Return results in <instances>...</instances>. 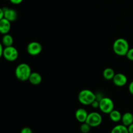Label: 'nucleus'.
Instances as JSON below:
<instances>
[{
    "instance_id": "nucleus-24",
    "label": "nucleus",
    "mask_w": 133,
    "mask_h": 133,
    "mask_svg": "<svg viewBox=\"0 0 133 133\" xmlns=\"http://www.w3.org/2000/svg\"><path fill=\"white\" fill-rule=\"evenodd\" d=\"M3 45L2 43L0 42V58H1V57H3Z\"/></svg>"
},
{
    "instance_id": "nucleus-1",
    "label": "nucleus",
    "mask_w": 133,
    "mask_h": 133,
    "mask_svg": "<svg viewBox=\"0 0 133 133\" xmlns=\"http://www.w3.org/2000/svg\"><path fill=\"white\" fill-rule=\"evenodd\" d=\"M113 51L118 56H125L129 48V44L126 39L119 38L113 44Z\"/></svg>"
},
{
    "instance_id": "nucleus-11",
    "label": "nucleus",
    "mask_w": 133,
    "mask_h": 133,
    "mask_svg": "<svg viewBox=\"0 0 133 133\" xmlns=\"http://www.w3.org/2000/svg\"><path fill=\"white\" fill-rule=\"evenodd\" d=\"M88 112L84 109H83V108L78 109L76 110L75 114V118L80 123H84V122H85L87 119V117H88Z\"/></svg>"
},
{
    "instance_id": "nucleus-18",
    "label": "nucleus",
    "mask_w": 133,
    "mask_h": 133,
    "mask_svg": "<svg viewBox=\"0 0 133 133\" xmlns=\"http://www.w3.org/2000/svg\"><path fill=\"white\" fill-rule=\"evenodd\" d=\"M91 127L86 122L82 123L80 127V131L82 133H88L90 131Z\"/></svg>"
},
{
    "instance_id": "nucleus-4",
    "label": "nucleus",
    "mask_w": 133,
    "mask_h": 133,
    "mask_svg": "<svg viewBox=\"0 0 133 133\" xmlns=\"http://www.w3.org/2000/svg\"><path fill=\"white\" fill-rule=\"evenodd\" d=\"M100 110L104 114H109L114 109V103L109 97H103L99 101Z\"/></svg>"
},
{
    "instance_id": "nucleus-10",
    "label": "nucleus",
    "mask_w": 133,
    "mask_h": 133,
    "mask_svg": "<svg viewBox=\"0 0 133 133\" xmlns=\"http://www.w3.org/2000/svg\"><path fill=\"white\" fill-rule=\"evenodd\" d=\"M11 28V22L5 18L0 20V33L2 35L8 34Z\"/></svg>"
},
{
    "instance_id": "nucleus-6",
    "label": "nucleus",
    "mask_w": 133,
    "mask_h": 133,
    "mask_svg": "<svg viewBox=\"0 0 133 133\" xmlns=\"http://www.w3.org/2000/svg\"><path fill=\"white\" fill-rule=\"evenodd\" d=\"M103 122V118L101 114L97 112H92L88 113L86 123H88L91 127H96L99 126Z\"/></svg>"
},
{
    "instance_id": "nucleus-15",
    "label": "nucleus",
    "mask_w": 133,
    "mask_h": 133,
    "mask_svg": "<svg viewBox=\"0 0 133 133\" xmlns=\"http://www.w3.org/2000/svg\"><path fill=\"white\" fill-rule=\"evenodd\" d=\"M122 114L117 110H113L109 113V117L113 122H119L122 119Z\"/></svg>"
},
{
    "instance_id": "nucleus-25",
    "label": "nucleus",
    "mask_w": 133,
    "mask_h": 133,
    "mask_svg": "<svg viewBox=\"0 0 133 133\" xmlns=\"http://www.w3.org/2000/svg\"><path fill=\"white\" fill-rule=\"evenodd\" d=\"M128 130H129V133H133V123L132 124L130 125L129 126H128Z\"/></svg>"
},
{
    "instance_id": "nucleus-8",
    "label": "nucleus",
    "mask_w": 133,
    "mask_h": 133,
    "mask_svg": "<svg viewBox=\"0 0 133 133\" xmlns=\"http://www.w3.org/2000/svg\"><path fill=\"white\" fill-rule=\"evenodd\" d=\"M3 9L4 18L5 19H8L10 22L16 20L18 18V13H17L16 10L8 7H4L3 8Z\"/></svg>"
},
{
    "instance_id": "nucleus-20",
    "label": "nucleus",
    "mask_w": 133,
    "mask_h": 133,
    "mask_svg": "<svg viewBox=\"0 0 133 133\" xmlns=\"http://www.w3.org/2000/svg\"><path fill=\"white\" fill-rule=\"evenodd\" d=\"M20 133H32V131L30 127H25L21 130Z\"/></svg>"
},
{
    "instance_id": "nucleus-2",
    "label": "nucleus",
    "mask_w": 133,
    "mask_h": 133,
    "mask_svg": "<svg viewBox=\"0 0 133 133\" xmlns=\"http://www.w3.org/2000/svg\"><path fill=\"white\" fill-rule=\"evenodd\" d=\"M31 73V68L29 65L26 63H21L15 69L16 77L20 81L29 80Z\"/></svg>"
},
{
    "instance_id": "nucleus-21",
    "label": "nucleus",
    "mask_w": 133,
    "mask_h": 133,
    "mask_svg": "<svg viewBox=\"0 0 133 133\" xmlns=\"http://www.w3.org/2000/svg\"><path fill=\"white\" fill-rule=\"evenodd\" d=\"M91 105L92 106V107L94 108V109H97L99 108V101H98L97 99H96L95 101H94V102L91 104Z\"/></svg>"
},
{
    "instance_id": "nucleus-14",
    "label": "nucleus",
    "mask_w": 133,
    "mask_h": 133,
    "mask_svg": "<svg viewBox=\"0 0 133 133\" xmlns=\"http://www.w3.org/2000/svg\"><path fill=\"white\" fill-rule=\"evenodd\" d=\"M1 43L4 47L11 46L14 43V39L10 34H5L3 36L2 39H1Z\"/></svg>"
},
{
    "instance_id": "nucleus-23",
    "label": "nucleus",
    "mask_w": 133,
    "mask_h": 133,
    "mask_svg": "<svg viewBox=\"0 0 133 133\" xmlns=\"http://www.w3.org/2000/svg\"><path fill=\"white\" fill-rule=\"evenodd\" d=\"M129 91L130 94L133 96V81L130 83L129 85Z\"/></svg>"
},
{
    "instance_id": "nucleus-9",
    "label": "nucleus",
    "mask_w": 133,
    "mask_h": 133,
    "mask_svg": "<svg viewBox=\"0 0 133 133\" xmlns=\"http://www.w3.org/2000/svg\"><path fill=\"white\" fill-rule=\"evenodd\" d=\"M113 83L116 86L119 87H123L127 83V77L125 75L123 74H116L114 75V78L112 79Z\"/></svg>"
},
{
    "instance_id": "nucleus-3",
    "label": "nucleus",
    "mask_w": 133,
    "mask_h": 133,
    "mask_svg": "<svg viewBox=\"0 0 133 133\" xmlns=\"http://www.w3.org/2000/svg\"><path fill=\"white\" fill-rule=\"evenodd\" d=\"M96 99V94L90 90H83L78 94V100L81 103L84 105H91V104Z\"/></svg>"
},
{
    "instance_id": "nucleus-13",
    "label": "nucleus",
    "mask_w": 133,
    "mask_h": 133,
    "mask_svg": "<svg viewBox=\"0 0 133 133\" xmlns=\"http://www.w3.org/2000/svg\"><path fill=\"white\" fill-rule=\"evenodd\" d=\"M121 121L122 122V124L128 127L133 123V114L129 112L124 113L122 115Z\"/></svg>"
},
{
    "instance_id": "nucleus-12",
    "label": "nucleus",
    "mask_w": 133,
    "mask_h": 133,
    "mask_svg": "<svg viewBox=\"0 0 133 133\" xmlns=\"http://www.w3.org/2000/svg\"><path fill=\"white\" fill-rule=\"evenodd\" d=\"M29 81L33 85H38L42 81V77L39 73L32 72L29 78Z\"/></svg>"
},
{
    "instance_id": "nucleus-17",
    "label": "nucleus",
    "mask_w": 133,
    "mask_h": 133,
    "mask_svg": "<svg viewBox=\"0 0 133 133\" xmlns=\"http://www.w3.org/2000/svg\"><path fill=\"white\" fill-rule=\"evenodd\" d=\"M110 133H129V132L128 127L123 124L118 125L113 127L111 130Z\"/></svg>"
},
{
    "instance_id": "nucleus-7",
    "label": "nucleus",
    "mask_w": 133,
    "mask_h": 133,
    "mask_svg": "<svg viewBox=\"0 0 133 133\" xmlns=\"http://www.w3.org/2000/svg\"><path fill=\"white\" fill-rule=\"evenodd\" d=\"M27 51L30 55L36 56L40 54L42 51V45L38 42H31L27 45Z\"/></svg>"
},
{
    "instance_id": "nucleus-16",
    "label": "nucleus",
    "mask_w": 133,
    "mask_h": 133,
    "mask_svg": "<svg viewBox=\"0 0 133 133\" xmlns=\"http://www.w3.org/2000/svg\"><path fill=\"white\" fill-rule=\"evenodd\" d=\"M115 74V71L111 68H107L103 72V77L107 80H112Z\"/></svg>"
},
{
    "instance_id": "nucleus-22",
    "label": "nucleus",
    "mask_w": 133,
    "mask_h": 133,
    "mask_svg": "<svg viewBox=\"0 0 133 133\" xmlns=\"http://www.w3.org/2000/svg\"><path fill=\"white\" fill-rule=\"evenodd\" d=\"M9 1H10L11 3L14 4V5H19L23 0H9Z\"/></svg>"
},
{
    "instance_id": "nucleus-5",
    "label": "nucleus",
    "mask_w": 133,
    "mask_h": 133,
    "mask_svg": "<svg viewBox=\"0 0 133 133\" xmlns=\"http://www.w3.org/2000/svg\"><path fill=\"white\" fill-rule=\"evenodd\" d=\"M18 51L13 45L9 47H5L3 53V57L7 61L14 62L18 57Z\"/></svg>"
},
{
    "instance_id": "nucleus-26",
    "label": "nucleus",
    "mask_w": 133,
    "mask_h": 133,
    "mask_svg": "<svg viewBox=\"0 0 133 133\" xmlns=\"http://www.w3.org/2000/svg\"><path fill=\"white\" fill-rule=\"evenodd\" d=\"M4 18V13H3V9L2 8L0 7V20L2 18Z\"/></svg>"
},
{
    "instance_id": "nucleus-19",
    "label": "nucleus",
    "mask_w": 133,
    "mask_h": 133,
    "mask_svg": "<svg viewBox=\"0 0 133 133\" xmlns=\"http://www.w3.org/2000/svg\"><path fill=\"white\" fill-rule=\"evenodd\" d=\"M125 56L129 61H133V48H131V49H129L128 52Z\"/></svg>"
}]
</instances>
